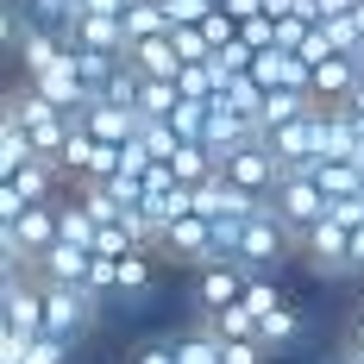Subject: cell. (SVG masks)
I'll list each match as a JSON object with an SVG mask.
<instances>
[{"mask_svg":"<svg viewBox=\"0 0 364 364\" xmlns=\"http://www.w3.org/2000/svg\"><path fill=\"white\" fill-rule=\"evenodd\" d=\"M95 321H101V295L63 289V283H44V333H50V339L75 346V339L95 327Z\"/></svg>","mask_w":364,"mask_h":364,"instance_id":"6da1fadb","label":"cell"},{"mask_svg":"<svg viewBox=\"0 0 364 364\" xmlns=\"http://www.w3.org/2000/svg\"><path fill=\"white\" fill-rule=\"evenodd\" d=\"M220 176L239 182V188H245V195H257V201H270V195L289 182V170H283V157H277L270 145H245V151H226Z\"/></svg>","mask_w":364,"mask_h":364,"instance_id":"7a4b0ae2","label":"cell"},{"mask_svg":"<svg viewBox=\"0 0 364 364\" xmlns=\"http://www.w3.org/2000/svg\"><path fill=\"white\" fill-rule=\"evenodd\" d=\"M270 214L283 220V226L295 232V245H301V232H314V226L333 214V201L321 195V182H314V176H289L277 195H270Z\"/></svg>","mask_w":364,"mask_h":364,"instance_id":"3957f363","label":"cell"},{"mask_svg":"<svg viewBox=\"0 0 364 364\" xmlns=\"http://www.w3.org/2000/svg\"><path fill=\"white\" fill-rule=\"evenodd\" d=\"M57 38H63V50H101V57H126L132 50L119 13H70L57 26Z\"/></svg>","mask_w":364,"mask_h":364,"instance_id":"277c9868","label":"cell"},{"mask_svg":"<svg viewBox=\"0 0 364 364\" xmlns=\"http://www.w3.org/2000/svg\"><path fill=\"white\" fill-rule=\"evenodd\" d=\"M321 119H327V101L308 113V119H295V126H283V132H270L264 145L283 157V170L289 176H314V164H321Z\"/></svg>","mask_w":364,"mask_h":364,"instance_id":"5b68a950","label":"cell"},{"mask_svg":"<svg viewBox=\"0 0 364 364\" xmlns=\"http://www.w3.org/2000/svg\"><path fill=\"white\" fill-rule=\"evenodd\" d=\"M245 283H252V270H245L239 257L201 264V270H195V308H201V314H226V308L245 301Z\"/></svg>","mask_w":364,"mask_h":364,"instance_id":"8992f818","label":"cell"},{"mask_svg":"<svg viewBox=\"0 0 364 364\" xmlns=\"http://www.w3.org/2000/svg\"><path fill=\"white\" fill-rule=\"evenodd\" d=\"M157 252H164V257H176V264H188V270L214 264V220L188 214V220H176V226H164Z\"/></svg>","mask_w":364,"mask_h":364,"instance_id":"52a82bcc","label":"cell"},{"mask_svg":"<svg viewBox=\"0 0 364 364\" xmlns=\"http://www.w3.org/2000/svg\"><path fill=\"white\" fill-rule=\"evenodd\" d=\"M301 257H308V270H321V277H346V257H352V226H339V220H321L314 232H301Z\"/></svg>","mask_w":364,"mask_h":364,"instance_id":"ba28073f","label":"cell"},{"mask_svg":"<svg viewBox=\"0 0 364 364\" xmlns=\"http://www.w3.org/2000/svg\"><path fill=\"white\" fill-rule=\"evenodd\" d=\"M139 126H145V113H139V107H113V101H88V107H82V132L101 139V145H113V151L132 145Z\"/></svg>","mask_w":364,"mask_h":364,"instance_id":"9c48e42d","label":"cell"},{"mask_svg":"<svg viewBox=\"0 0 364 364\" xmlns=\"http://www.w3.org/2000/svg\"><path fill=\"white\" fill-rule=\"evenodd\" d=\"M195 214L201 220H252V214H264V201L245 195L239 182H226V176H208L195 188Z\"/></svg>","mask_w":364,"mask_h":364,"instance_id":"30bf717a","label":"cell"},{"mask_svg":"<svg viewBox=\"0 0 364 364\" xmlns=\"http://www.w3.org/2000/svg\"><path fill=\"white\" fill-rule=\"evenodd\" d=\"M38 277H44V283H63V289H88V277H95V252H88V245H70V239H57L50 252L38 257Z\"/></svg>","mask_w":364,"mask_h":364,"instance_id":"8fae6325","label":"cell"},{"mask_svg":"<svg viewBox=\"0 0 364 364\" xmlns=\"http://www.w3.org/2000/svg\"><path fill=\"white\" fill-rule=\"evenodd\" d=\"M26 82H32L50 107H63V113H70V107H88V82H82V70H75L70 50H63V57H57L44 75H26Z\"/></svg>","mask_w":364,"mask_h":364,"instance_id":"7c38bea8","label":"cell"},{"mask_svg":"<svg viewBox=\"0 0 364 364\" xmlns=\"http://www.w3.org/2000/svg\"><path fill=\"white\" fill-rule=\"evenodd\" d=\"M252 82L257 88H308V95H314V63H301L289 50H257Z\"/></svg>","mask_w":364,"mask_h":364,"instance_id":"4fadbf2b","label":"cell"},{"mask_svg":"<svg viewBox=\"0 0 364 364\" xmlns=\"http://www.w3.org/2000/svg\"><path fill=\"white\" fill-rule=\"evenodd\" d=\"M208 145H214L220 157H226V151L264 145V132H257V126H252V119H245V113H232V107H226V101H214V107H208Z\"/></svg>","mask_w":364,"mask_h":364,"instance_id":"5bb4252c","label":"cell"},{"mask_svg":"<svg viewBox=\"0 0 364 364\" xmlns=\"http://www.w3.org/2000/svg\"><path fill=\"white\" fill-rule=\"evenodd\" d=\"M126 63L145 75V82H176L182 75V50H176V38H145V44L126 50Z\"/></svg>","mask_w":364,"mask_h":364,"instance_id":"9a60e30c","label":"cell"},{"mask_svg":"<svg viewBox=\"0 0 364 364\" xmlns=\"http://www.w3.org/2000/svg\"><path fill=\"white\" fill-rule=\"evenodd\" d=\"M321 107L308 88H270L264 95V119H257V132L270 139V132H283V126H295V119H308V113Z\"/></svg>","mask_w":364,"mask_h":364,"instance_id":"2e32d148","label":"cell"},{"mask_svg":"<svg viewBox=\"0 0 364 364\" xmlns=\"http://www.w3.org/2000/svg\"><path fill=\"white\" fill-rule=\"evenodd\" d=\"M57 182H63V176H57V164H50V157H38V164H26L19 176H6L0 188H13L26 208H50V201H63V195H57Z\"/></svg>","mask_w":364,"mask_h":364,"instance_id":"e0dca14e","label":"cell"},{"mask_svg":"<svg viewBox=\"0 0 364 364\" xmlns=\"http://www.w3.org/2000/svg\"><path fill=\"white\" fill-rule=\"evenodd\" d=\"M57 57H63V38L50 32V26H32V32L13 44V63H19V75H44Z\"/></svg>","mask_w":364,"mask_h":364,"instance_id":"ac0fdd59","label":"cell"},{"mask_svg":"<svg viewBox=\"0 0 364 364\" xmlns=\"http://www.w3.org/2000/svg\"><path fill=\"white\" fill-rule=\"evenodd\" d=\"M352 88H358V63H352V57H327V63H314V101L339 107V101H352Z\"/></svg>","mask_w":364,"mask_h":364,"instance_id":"d6986e66","label":"cell"},{"mask_svg":"<svg viewBox=\"0 0 364 364\" xmlns=\"http://www.w3.org/2000/svg\"><path fill=\"white\" fill-rule=\"evenodd\" d=\"M314 182H321V195H327V201L364 195V164H352V157H321V164H314Z\"/></svg>","mask_w":364,"mask_h":364,"instance_id":"ffe728a7","label":"cell"},{"mask_svg":"<svg viewBox=\"0 0 364 364\" xmlns=\"http://www.w3.org/2000/svg\"><path fill=\"white\" fill-rule=\"evenodd\" d=\"M301 327H308V321H301V308H295V301H283L277 314H264V327H257V346H264V352H289L295 339H301Z\"/></svg>","mask_w":364,"mask_h":364,"instance_id":"44dd1931","label":"cell"},{"mask_svg":"<svg viewBox=\"0 0 364 364\" xmlns=\"http://www.w3.org/2000/svg\"><path fill=\"white\" fill-rule=\"evenodd\" d=\"M57 226H63V239H70V245H88V252H95V239H101V220L88 214L75 195H63V201H57Z\"/></svg>","mask_w":364,"mask_h":364,"instance_id":"7402d4cb","label":"cell"},{"mask_svg":"<svg viewBox=\"0 0 364 364\" xmlns=\"http://www.w3.org/2000/svg\"><path fill=\"white\" fill-rule=\"evenodd\" d=\"M119 19H126V44H145V38H170V13H164V0H151V6H126Z\"/></svg>","mask_w":364,"mask_h":364,"instance_id":"603a6c76","label":"cell"},{"mask_svg":"<svg viewBox=\"0 0 364 364\" xmlns=\"http://www.w3.org/2000/svg\"><path fill=\"white\" fill-rule=\"evenodd\" d=\"M157 283V252H126L119 257V295L132 301V295H145Z\"/></svg>","mask_w":364,"mask_h":364,"instance_id":"cb8c5ba5","label":"cell"},{"mask_svg":"<svg viewBox=\"0 0 364 364\" xmlns=\"http://www.w3.org/2000/svg\"><path fill=\"white\" fill-rule=\"evenodd\" d=\"M201 327L214 333V339H257V327H264V321L239 301V308H226V314H201Z\"/></svg>","mask_w":364,"mask_h":364,"instance_id":"d4e9b609","label":"cell"},{"mask_svg":"<svg viewBox=\"0 0 364 364\" xmlns=\"http://www.w3.org/2000/svg\"><path fill=\"white\" fill-rule=\"evenodd\" d=\"M170 339H176V364H220V339L201 327V321L188 333H170Z\"/></svg>","mask_w":364,"mask_h":364,"instance_id":"484cf974","label":"cell"},{"mask_svg":"<svg viewBox=\"0 0 364 364\" xmlns=\"http://www.w3.org/2000/svg\"><path fill=\"white\" fill-rule=\"evenodd\" d=\"M208 107H214V101H182V107L170 113V132H176L182 145H208Z\"/></svg>","mask_w":364,"mask_h":364,"instance_id":"4316f807","label":"cell"},{"mask_svg":"<svg viewBox=\"0 0 364 364\" xmlns=\"http://www.w3.org/2000/svg\"><path fill=\"white\" fill-rule=\"evenodd\" d=\"M139 151H145L151 164H170L182 151V139L170 132V119H145V126H139Z\"/></svg>","mask_w":364,"mask_h":364,"instance_id":"83f0119b","label":"cell"},{"mask_svg":"<svg viewBox=\"0 0 364 364\" xmlns=\"http://www.w3.org/2000/svg\"><path fill=\"white\" fill-rule=\"evenodd\" d=\"M176 107H182L176 82H145V88H139V113H145V119H170Z\"/></svg>","mask_w":364,"mask_h":364,"instance_id":"f1b7e54d","label":"cell"},{"mask_svg":"<svg viewBox=\"0 0 364 364\" xmlns=\"http://www.w3.org/2000/svg\"><path fill=\"white\" fill-rule=\"evenodd\" d=\"M264 95H270V88H257L252 75H239V82H232V88L220 95V101H226V107H232V113H245V119H252V126H257V119H264Z\"/></svg>","mask_w":364,"mask_h":364,"instance_id":"f546056e","label":"cell"},{"mask_svg":"<svg viewBox=\"0 0 364 364\" xmlns=\"http://www.w3.org/2000/svg\"><path fill=\"white\" fill-rule=\"evenodd\" d=\"M283 301H289V295L277 289V277H252V283H245V308H252L257 321H264V314H277Z\"/></svg>","mask_w":364,"mask_h":364,"instance_id":"4dcf8cb0","label":"cell"},{"mask_svg":"<svg viewBox=\"0 0 364 364\" xmlns=\"http://www.w3.org/2000/svg\"><path fill=\"white\" fill-rule=\"evenodd\" d=\"M308 38H314V19H308V13H289V19H277V50L301 57V50H308Z\"/></svg>","mask_w":364,"mask_h":364,"instance_id":"1f68e13d","label":"cell"},{"mask_svg":"<svg viewBox=\"0 0 364 364\" xmlns=\"http://www.w3.org/2000/svg\"><path fill=\"white\" fill-rule=\"evenodd\" d=\"M321 32H327V44L339 50V57H358V50H364V32H358V19H352V13H346V19H327Z\"/></svg>","mask_w":364,"mask_h":364,"instance_id":"d6a6232c","label":"cell"},{"mask_svg":"<svg viewBox=\"0 0 364 364\" xmlns=\"http://www.w3.org/2000/svg\"><path fill=\"white\" fill-rule=\"evenodd\" d=\"M164 13H170V32H182V26H208L214 0H164Z\"/></svg>","mask_w":364,"mask_h":364,"instance_id":"836d02e7","label":"cell"},{"mask_svg":"<svg viewBox=\"0 0 364 364\" xmlns=\"http://www.w3.org/2000/svg\"><path fill=\"white\" fill-rule=\"evenodd\" d=\"M170 38H176L182 63H208V57H214V44H208V32H201V26H182V32H170Z\"/></svg>","mask_w":364,"mask_h":364,"instance_id":"e575fe53","label":"cell"},{"mask_svg":"<svg viewBox=\"0 0 364 364\" xmlns=\"http://www.w3.org/2000/svg\"><path fill=\"white\" fill-rule=\"evenodd\" d=\"M270 352L257 339H220V364H264Z\"/></svg>","mask_w":364,"mask_h":364,"instance_id":"d590c367","label":"cell"},{"mask_svg":"<svg viewBox=\"0 0 364 364\" xmlns=\"http://www.w3.org/2000/svg\"><path fill=\"white\" fill-rule=\"evenodd\" d=\"M26 13H32L38 26H50V32H57V26L75 13V0H26Z\"/></svg>","mask_w":364,"mask_h":364,"instance_id":"8d00e7d4","label":"cell"},{"mask_svg":"<svg viewBox=\"0 0 364 364\" xmlns=\"http://www.w3.org/2000/svg\"><path fill=\"white\" fill-rule=\"evenodd\" d=\"M26 364H70V346L50 339V333H38V346H32V358H26Z\"/></svg>","mask_w":364,"mask_h":364,"instance_id":"74e56055","label":"cell"},{"mask_svg":"<svg viewBox=\"0 0 364 364\" xmlns=\"http://www.w3.org/2000/svg\"><path fill=\"white\" fill-rule=\"evenodd\" d=\"M132 364H176V339H145L132 352Z\"/></svg>","mask_w":364,"mask_h":364,"instance_id":"f35d334b","label":"cell"},{"mask_svg":"<svg viewBox=\"0 0 364 364\" xmlns=\"http://www.w3.org/2000/svg\"><path fill=\"white\" fill-rule=\"evenodd\" d=\"M220 6H226V13H232V19H239V26H245V19H257V13H264V0H220Z\"/></svg>","mask_w":364,"mask_h":364,"instance_id":"ab89813d","label":"cell"},{"mask_svg":"<svg viewBox=\"0 0 364 364\" xmlns=\"http://www.w3.org/2000/svg\"><path fill=\"white\" fill-rule=\"evenodd\" d=\"M346 277H364V226L352 232V257H346Z\"/></svg>","mask_w":364,"mask_h":364,"instance_id":"60d3db41","label":"cell"},{"mask_svg":"<svg viewBox=\"0 0 364 364\" xmlns=\"http://www.w3.org/2000/svg\"><path fill=\"white\" fill-rule=\"evenodd\" d=\"M75 13H126V0H75Z\"/></svg>","mask_w":364,"mask_h":364,"instance_id":"b9f144b4","label":"cell"},{"mask_svg":"<svg viewBox=\"0 0 364 364\" xmlns=\"http://www.w3.org/2000/svg\"><path fill=\"white\" fill-rule=\"evenodd\" d=\"M346 107H352V119H364V75H358V88H352V101H346Z\"/></svg>","mask_w":364,"mask_h":364,"instance_id":"7bdbcfd3","label":"cell"},{"mask_svg":"<svg viewBox=\"0 0 364 364\" xmlns=\"http://www.w3.org/2000/svg\"><path fill=\"white\" fill-rule=\"evenodd\" d=\"M333 364H358V352H352V346H346V352H339V358H333Z\"/></svg>","mask_w":364,"mask_h":364,"instance_id":"ee69618b","label":"cell"},{"mask_svg":"<svg viewBox=\"0 0 364 364\" xmlns=\"http://www.w3.org/2000/svg\"><path fill=\"white\" fill-rule=\"evenodd\" d=\"M352 321H364V301H358V308H352Z\"/></svg>","mask_w":364,"mask_h":364,"instance_id":"f6af8a7d","label":"cell"},{"mask_svg":"<svg viewBox=\"0 0 364 364\" xmlns=\"http://www.w3.org/2000/svg\"><path fill=\"white\" fill-rule=\"evenodd\" d=\"M126 6H151V0H126Z\"/></svg>","mask_w":364,"mask_h":364,"instance_id":"bcb514c9","label":"cell"},{"mask_svg":"<svg viewBox=\"0 0 364 364\" xmlns=\"http://www.w3.org/2000/svg\"><path fill=\"white\" fill-rule=\"evenodd\" d=\"M358 364H364V352H358Z\"/></svg>","mask_w":364,"mask_h":364,"instance_id":"7dc6e473","label":"cell"},{"mask_svg":"<svg viewBox=\"0 0 364 364\" xmlns=\"http://www.w3.org/2000/svg\"><path fill=\"white\" fill-rule=\"evenodd\" d=\"M214 6H220V0H214Z\"/></svg>","mask_w":364,"mask_h":364,"instance_id":"c3c4849f","label":"cell"},{"mask_svg":"<svg viewBox=\"0 0 364 364\" xmlns=\"http://www.w3.org/2000/svg\"><path fill=\"white\" fill-rule=\"evenodd\" d=\"M358 164H364V157H358Z\"/></svg>","mask_w":364,"mask_h":364,"instance_id":"681fc988","label":"cell"}]
</instances>
